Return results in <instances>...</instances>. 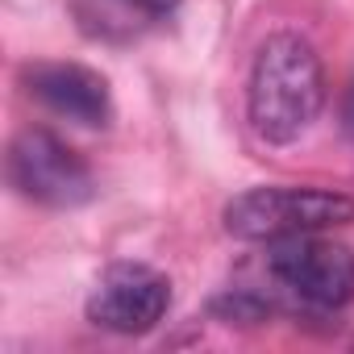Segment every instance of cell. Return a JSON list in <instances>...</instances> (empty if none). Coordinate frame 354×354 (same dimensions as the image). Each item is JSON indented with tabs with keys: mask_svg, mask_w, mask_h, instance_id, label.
Listing matches in <instances>:
<instances>
[{
	"mask_svg": "<svg viewBox=\"0 0 354 354\" xmlns=\"http://www.w3.org/2000/svg\"><path fill=\"white\" fill-rule=\"evenodd\" d=\"M167 308H171V283L162 271L146 263H113L88 296V321L121 337L150 333L167 317Z\"/></svg>",
	"mask_w": 354,
	"mask_h": 354,
	"instance_id": "cell-5",
	"label": "cell"
},
{
	"mask_svg": "<svg viewBox=\"0 0 354 354\" xmlns=\"http://www.w3.org/2000/svg\"><path fill=\"white\" fill-rule=\"evenodd\" d=\"M354 221V201L329 188H250L225 205V234L238 242H275L292 234H325Z\"/></svg>",
	"mask_w": 354,
	"mask_h": 354,
	"instance_id": "cell-3",
	"label": "cell"
},
{
	"mask_svg": "<svg viewBox=\"0 0 354 354\" xmlns=\"http://www.w3.org/2000/svg\"><path fill=\"white\" fill-rule=\"evenodd\" d=\"M321 104H325V67L313 42L292 30L271 34L259 46L246 84L250 129L271 146H288L308 133Z\"/></svg>",
	"mask_w": 354,
	"mask_h": 354,
	"instance_id": "cell-2",
	"label": "cell"
},
{
	"mask_svg": "<svg viewBox=\"0 0 354 354\" xmlns=\"http://www.w3.org/2000/svg\"><path fill=\"white\" fill-rule=\"evenodd\" d=\"M26 88L42 109L75 125H109L113 117V96L104 75H96L84 63H38L26 71Z\"/></svg>",
	"mask_w": 354,
	"mask_h": 354,
	"instance_id": "cell-6",
	"label": "cell"
},
{
	"mask_svg": "<svg viewBox=\"0 0 354 354\" xmlns=\"http://www.w3.org/2000/svg\"><path fill=\"white\" fill-rule=\"evenodd\" d=\"M133 9H142V17H171L180 9V0H129Z\"/></svg>",
	"mask_w": 354,
	"mask_h": 354,
	"instance_id": "cell-7",
	"label": "cell"
},
{
	"mask_svg": "<svg viewBox=\"0 0 354 354\" xmlns=\"http://www.w3.org/2000/svg\"><path fill=\"white\" fill-rule=\"evenodd\" d=\"M342 129L354 138V80H350V88H346V104H342Z\"/></svg>",
	"mask_w": 354,
	"mask_h": 354,
	"instance_id": "cell-8",
	"label": "cell"
},
{
	"mask_svg": "<svg viewBox=\"0 0 354 354\" xmlns=\"http://www.w3.org/2000/svg\"><path fill=\"white\" fill-rule=\"evenodd\" d=\"M350 304H354V250L321 234H292L267 242L263 259L250 267V279L234 283L217 300V313L230 321H263L271 313L325 321Z\"/></svg>",
	"mask_w": 354,
	"mask_h": 354,
	"instance_id": "cell-1",
	"label": "cell"
},
{
	"mask_svg": "<svg viewBox=\"0 0 354 354\" xmlns=\"http://www.w3.org/2000/svg\"><path fill=\"white\" fill-rule=\"evenodd\" d=\"M9 184L46 209H80L96 184L88 162L50 129H21L9 146Z\"/></svg>",
	"mask_w": 354,
	"mask_h": 354,
	"instance_id": "cell-4",
	"label": "cell"
}]
</instances>
